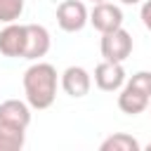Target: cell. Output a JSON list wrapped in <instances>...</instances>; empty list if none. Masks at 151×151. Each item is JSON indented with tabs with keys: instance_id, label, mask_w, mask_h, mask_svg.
I'll return each instance as SVG.
<instances>
[{
	"instance_id": "7",
	"label": "cell",
	"mask_w": 151,
	"mask_h": 151,
	"mask_svg": "<svg viewBox=\"0 0 151 151\" xmlns=\"http://www.w3.org/2000/svg\"><path fill=\"white\" fill-rule=\"evenodd\" d=\"M52 47V38L50 31L40 24H26V50H24V59L28 61H38L42 59Z\"/></svg>"
},
{
	"instance_id": "15",
	"label": "cell",
	"mask_w": 151,
	"mask_h": 151,
	"mask_svg": "<svg viewBox=\"0 0 151 151\" xmlns=\"http://www.w3.org/2000/svg\"><path fill=\"white\" fill-rule=\"evenodd\" d=\"M139 19H142L144 28L151 33V0H144V2H142V9H139Z\"/></svg>"
},
{
	"instance_id": "18",
	"label": "cell",
	"mask_w": 151,
	"mask_h": 151,
	"mask_svg": "<svg viewBox=\"0 0 151 151\" xmlns=\"http://www.w3.org/2000/svg\"><path fill=\"white\" fill-rule=\"evenodd\" d=\"M92 2H104V0H92Z\"/></svg>"
},
{
	"instance_id": "14",
	"label": "cell",
	"mask_w": 151,
	"mask_h": 151,
	"mask_svg": "<svg viewBox=\"0 0 151 151\" xmlns=\"http://www.w3.org/2000/svg\"><path fill=\"white\" fill-rule=\"evenodd\" d=\"M125 83L132 85V87H137V90H142L144 94L151 97V71H137V73H132Z\"/></svg>"
},
{
	"instance_id": "4",
	"label": "cell",
	"mask_w": 151,
	"mask_h": 151,
	"mask_svg": "<svg viewBox=\"0 0 151 151\" xmlns=\"http://www.w3.org/2000/svg\"><path fill=\"white\" fill-rule=\"evenodd\" d=\"M127 76L123 68V61H99L94 66V85L104 92H120V87L125 85Z\"/></svg>"
},
{
	"instance_id": "11",
	"label": "cell",
	"mask_w": 151,
	"mask_h": 151,
	"mask_svg": "<svg viewBox=\"0 0 151 151\" xmlns=\"http://www.w3.org/2000/svg\"><path fill=\"white\" fill-rule=\"evenodd\" d=\"M142 144L127 132H113L99 144V151H139Z\"/></svg>"
},
{
	"instance_id": "17",
	"label": "cell",
	"mask_w": 151,
	"mask_h": 151,
	"mask_svg": "<svg viewBox=\"0 0 151 151\" xmlns=\"http://www.w3.org/2000/svg\"><path fill=\"white\" fill-rule=\"evenodd\" d=\"M146 151H151V142H149V144H146Z\"/></svg>"
},
{
	"instance_id": "19",
	"label": "cell",
	"mask_w": 151,
	"mask_h": 151,
	"mask_svg": "<svg viewBox=\"0 0 151 151\" xmlns=\"http://www.w3.org/2000/svg\"><path fill=\"white\" fill-rule=\"evenodd\" d=\"M149 106H151V104H149Z\"/></svg>"
},
{
	"instance_id": "6",
	"label": "cell",
	"mask_w": 151,
	"mask_h": 151,
	"mask_svg": "<svg viewBox=\"0 0 151 151\" xmlns=\"http://www.w3.org/2000/svg\"><path fill=\"white\" fill-rule=\"evenodd\" d=\"M24 50H26V24H5V28L0 31V54L17 59H24Z\"/></svg>"
},
{
	"instance_id": "2",
	"label": "cell",
	"mask_w": 151,
	"mask_h": 151,
	"mask_svg": "<svg viewBox=\"0 0 151 151\" xmlns=\"http://www.w3.org/2000/svg\"><path fill=\"white\" fill-rule=\"evenodd\" d=\"M57 24L66 33H78L90 24V12L83 0H64L57 7Z\"/></svg>"
},
{
	"instance_id": "16",
	"label": "cell",
	"mask_w": 151,
	"mask_h": 151,
	"mask_svg": "<svg viewBox=\"0 0 151 151\" xmlns=\"http://www.w3.org/2000/svg\"><path fill=\"white\" fill-rule=\"evenodd\" d=\"M120 2H123V5H139L142 0H120Z\"/></svg>"
},
{
	"instance_id": "12",
	"label": "cell",
	"mask_w": 151,
	"mask_h": 151,
	"mask_svg": "<svg viewBox=\"0 0 151 151\" xmlns=\"http://www.w3.org/2000/svg\"><path fill=\"white\" fill-rule=\"evenodd\" d=\"M26 144V130L0 125V151H19Z\"/></svg>"
},
{
	"instance_id": "13",
	"label": "cell",
	"mask_w": 151,
	"mask_h": 151,
	"mask_svg": "<svg viewBox=\"0 0 151 151\" xmlns=\"http://www.w3.org/2000/svg\"><path fill=\"white\" fill-rule=\"evenodd\" d=\"M24 14V0H0V24H14Z\"/></svg>"
},
{
	"instance_id": "8",
	"label": "cell",
	"mask_w": 151,
	"mask_h": 151,
	"mask_svg": "<svg viewBox=\"0 0 151 151\" xmlns=\"http://www.w3.org/2000/svg\"><path fill=\"white\" fill-rule=\"evenodd\" d=\"M0 125L26 130L31 125V104L21 99H5L0 104Z\"/></svg>"
},
{
	"instance_id": "9",
	"label": "cell",
	"mask_w": 151,
	"mask_h": 151,
	"mask_svg": "<svg viewBox=\"0 0 151 151\" xmlns=\"http://www.w3.org/2000/svg\"><path fill=\"white\" fill-rule=\"evenodd\" d=\"M59 85H61V90H64L68 97L80 99V97H85V94L90 92V87H92V76H90L87 68H83V66H68V68L61 73Z\"/></svg>"
},
{
	"instance_id": "3",
	"label": "cell",
	"mask_w": 151,
	"mask_h": 151,
	"mask_svg": "<svg viewBox=\"0 0 151 151\" xmlns=\"http://www.w3.org/2000/svg\"><path fill=\"white\" fill-rule=\"evenodd\" d=\"M101 57L109 61H125L132 54V35L120 26L116 31L101 33V42H99Z\"/></svg>"
},
{
	"instance_id": "5",
	"label": "cell",
	"mask_w": 151,
	"mask_h": 151,
	"mask_svg": "<svg viewBox=\"0 0 151 151\" xmlns=\"http://www.w3.org/2000/svg\"><path fill=\"white\" fill-rule=\"evenodd\" d=\"M90 24L99 31V33H109L123 26V9L109 0L104 2H94V7L90 9Z\"/></svg>"
},
{
	"instance_id": "1",
	"label": "cell",
	"mask_w": 151,
	"mask_h": 151,
	"mask_svg": "<svg viewBox=\"0 0 151 151\" xmlns=\"http://www.w3.org/2000/svg\"><path fill=\"white\" fill-rule=\"evenodd\" d=\"M57 85H59L57 68L47 61L38 59L24 73V94L31 109H38V111L50 109L57 99Z\"/></svg>"
},
{
	"instance_id": "10",
	"label": "cell",
	"mask_w": 151,
	"mask_h": 151,
	"mask_svg": "<svg viewBox=\"0 0 151 151\" xmlns=\"http://www.w3.org/2000/svg\"><path fill=\"white\" fill-rule=\"evenodd\" d=\"M151 104V97L144 94L142 90L132 87V85H123L120 87V94H118V109L127 116H139L142 111H146Z\"/></svg>"
}]
</instances>
